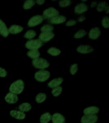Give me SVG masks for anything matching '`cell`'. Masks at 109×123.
I'll return each instance as SVG.
<instances>
[{"mask_svg": "<svg viewBox=\"0 0 109 123\" xmlns=\"http://www.w3.org/2000/svg\"><path fill=\"white\" fill-rule=\"evenodd\" d=\"M24 88H25L24 81L21 80H18L12 83L11 85L10 86L9 90L11 93L17 95L23 92Z\"/></svg>", "mask_w": 109, "mask_h": 123, "instance_id": "6da1fadb", "label": "cell"}, {"mask_svg": "<svg viewBox=\"0 0 109 123\" xmlns=\"http://www.w3.org/2000/svg\"><path fill=\"white\" fill-rule=\"evenodd\" d=\"M32 65L36 69L44 70V69L49 67L50 63L47 61V60L42 58H38L37 59L33 60Z\"/></svg>", "mask_w": 109, "mask_h": 123, "instance_id": "7a4b0ae2", "label": "cell"}, {"mask_svg": "<svg viewBox=\"0 0 109 123\" xmlns=\"http://www.w3.org/2000/svg\"><path fill=\"white\" fill-rule=\"evenodd\" d=\"M43 46V42L39 39H32L27 41L25 47L30 50H38Z\"/></svg>", "mask_w": 109, "mask_h": 123, "instance_id": "3957f363", "label": "cell"}, {"mask_svg": "<svg viewBox=\"0 0 109 123\" xmlns=\"http://www.w3.org/2000/svg\"><path fill=\"white\" fill-rule=\"evenodd\" d=\"M50 73L46 70H40L35 74L34 78L39 82H44L50 78Z\"/></svg>", "mask_w": 109, "mask_h": 123, "instance_id": "277c9868", "label": "cell"}, {"mask_svg": "<svg viewBox=\"0 0 109 123\" xmlns=\"http://www.w3.org/2000/svg\"><path fill=\"white\" fill-rule=\"evenodd\" d=\"M77 51L82 55L90 54L94 51V48L90 44H81L77 48Z\"/></svg>", "mask_w": 109, "mask_h": 123, "instance_id": "5b68a950", "label": "cell"}, {"mask_svg": "<svg viewBox=\"0 0 109 123\" xmlns=\"http://www.w3.org/2000/svg\"><path fill=\"white\" fill-rule=\"evenodd\" d=\"M102 30L100 27L95 26L93 27L89 31L88 37L90 40H96L100 38L102 35Z\"/></svg>", "mask_w": 109, "mask_h": 123, "instance_id": "8992f818", "label": "cell"}, {"mask_svg": "<svg viewBox=\"0 0 109 123\" xmlns=\"http://www.w3.org/2000/svg\"><path fill=\"white\" fill-rule=\"evenodd\" d=\"M59 15V12L53 7H50L43 12V18L45 19H52L53 17Z\"/></svg>", "mask_w": 109, "mask_h": 123, "instance_id": "52a82bcc", "label": "cell"}, {"mask_svg": "<svg viewBox=\"0 0 109 123\" xmlns=\"http://www.w3.org/2000/svg\"><path fill=\"white\" fill-rule=\"evenodd\" d=\"M89 6L85 3H80L75 6L74 12L77 15H83V13L88 11Z\"/></svg>", "mask_w": 109, "mask_h": 123, "instance_id": "ba28073f", "label": "cell"}, {"mask_svg": "<svg viewBox=\"0 0 109 123\" xmlns=\"http://www.w3.org/2000/svg\"><path fill=\"white\" fill-rule=\"evenodd\" d=\"M99 120L98 115H83L81 118V123H97Z\"/></svg>", "mask_w": 109, "mask_h": 123, "instance_id": "9c48e42d", "label": "cell"}, {"mask_svg": "<svg viewBox=\"0 0 109 123\" xmlns=\"http://www.w3.org/2000/svg\"><path fill=\"white\" fill-rule=\"evenodd\" d=\"M43 21H44V18L42 15H35L29 20L28 23V26L29 27H34L41 24Z\"/></svg>", "mask_w": 109, "mask_h": 123, "instance_id": "30bf717a", "label": "cell"}, {"mask_svg": "<svg viewBox=\"0 0 109 123\" xmlns=\"http://www.w3.org/2000/svg\"><path fill=\"white\" fill-rule=\"evenodd\" d=\"M100 108L97 106H89L85 108L83 113V115H98L100 113Z\"/></svg>", "mask_w": 109, "mask_h": 123, "instance_id": "8fae6325", "label": "cell"}, {"mask_svg": "<svg viewBox=\"0 0 109 123\" xmlns=\"http://www.w3.org/2000/svg\"><path fill=\"white\" fill-rule=\"evenodd\" d=\"M55 34L53 32H42L39 35V40L42 42H48L54 38Z\"/></svg>", "mask_w": 109, "mask_h": 123, "instance_id": "7c38bea8", "label": "cell"}, {"mask_svg": "<svg viewBox=\"0 0 109 123\" xmlns=\"http://www.w3.org/2000/svg\"><path fill=\"white\" fill-rule=\"evenodd\" d=\"M5 100L6 103L9 104H14L18 101V97L16 94L9 92L6 95Z\"/></svg>", "mask_w": 109, "mask_h": 123, "instance_id": "4fadbf2b", "label": "cell"}, {"mask_svg": "<svg viewBox=\"0 0 109 123\" xmlns=\"http://www.w3.org/2000/svg\"><path fill=\"white\" fill-rule=\"evenodd\" d=\"M10 115L17 120H23L26 118V114L19 110H11L10 111Z\"/></svg>", "mask_w": 109, "mask_h": 123, "instance_id": "5bb4252c", "label": "cell"}, {"mask_svg": "<svg viewBox=\"0 0 109 123\" xmlns=\"http://www.w3.org/2000/svg\"><path fill=\"white\" fill-rule=\"evenodd\" d=\"M51 120L53 123H64L65 121L64 116L59 113H54L52 115Z\"/></svg>", "mask_w": 109, "mask_h": 123, "instance_id": "9a60e30c", "label": "cell"}, {"mask_svg": "<svg viewBox=\"0 0 109 123\" xmlns=\"http://www.w3.org/2000/svg\"><path fill=\"white\" fill-rule=\"evenodd\" d=\"M66 21V17L63 15H58L52 18L50 20V23L52 25H59L65 23Z\"/></svg>", "mask_w": 109, "mask_h": 123, "instance_id": "2e32d148", "label": "cell"}, {"mask_svg": "<svg viewBox=\"0 0 109 123\" xmlns=\"http://www.w3.org/2000/svg\"><path fill=\"white\" fill-rule=\"evenodd\" d=\"M0 34L2 36L6 38L8 36L9 32H8V28L5 25V23L0 19Z\"/></svg>", "mask_w": 109, "mask_h": 123, "instance_id": "e0dca14e", "label": "cell"}, {"mask_svg": "<svg viewBox=\"0 0 109 123\" xmlns=\"http://www.w3.org/2000/svg\"><path fill=\"white\" fill-rule=\"evenodd\" d=\"M64 81V79L62 78H58L54 79L53 80L50 81V82L48 83V86L50 87V88H54L57 87V86H59L62 83V82Z\"/></svg>", "mask_w": 109, "mask_h": 123, "instance_id": "ac0fdd59", "label": "cell"}, {"mask_svg": "<svg viewBox=\"0 0 109 123\" xmlns=\"http://www.w3.org/2000/svg\"><path fill=\"white\" fill-rule=\"evenodd\" d=\"M23 27L19 25H12L10 26L9 28H8V32L11 34L15 35L18 34L19 33H21V31H23Z\"/></svg>", "mask_w": 109, "mask_h": 123, "instance_id": "d6986e66", "label": "cell"}, {"mask_svg": "<svg viewBox=\"0 0 109 123\" xmlns=\"http://www.w3.org/2000/svg\"><path fill=\"white\" fill-rule=\"evenodd\" d=\"M108 5V3L105 1H100L98 3V5L96 6V10L98 12L102 13V12H104L107 6Z\"/></svg>", "mask_w": 109, "mask_h": 123, "instance_id": "ffe728a7", "label": "cell"}, {"mask_svg": "<svg viewBox=\"0 0 109 123\" xmlns=\"http://www.w3.org/2000/svg\"><path fill=\"white\" fill-rule=\"evenodd\" d=\"M52 115L48 112L42 114L40 116V123H48L51 120Z\"/></svg>", "mask_w": 109, "mask_h": 123, "instance_id": "44dd1931", "label": "cell"}, {"mask_svg": "<svg viewBox=\"0 0 109 123\" xmlns=\"http://www.w3.org/2000/svg\"><path fill=\"white\" fill-rule=\"evenodd\" d=\"M40 55V52L38 51V50H30L28 53H27V56L30 58L35 60L39 58Z\"/></svg>", "mask_w": 109, "mask_h": 123, "instance_id": "7402d4cb", "label": "cell"}, {"mask_svg": "<svg viewBox=\"0 0 109 123\" xmlns=\"http://www.w3.org/2000/svg\"><path fill=\"white\" fill-rule=\"evenodd\" d=\"M19 111L22 112H26L29 111L32 109V105L28 103H24L19 106Z\"/></svg>", "mask_w": 109, "mask_h": 123, "instance_id": "603a6c76", "label": "cell"}, {"mask_svg": "<svg viewBox=\"0 0 109 123\" xmlns=\"http://www.w3.org/2000/svg\"><path fill=\"white\" fill-rule=\"evenodd\" d=\"M87 34V33L85 30L83 29H80L75 33L74 35V38L76 39H80V38H83L84 37H85Z\"/></svg>", "mask_w": 109, "mask_h": 123, "instance_id": "cb8c5ba5", "label": "cell"}, {"mask_svg": "<svg viewBox=\"0 0 109 123\" xmlns=\"http://www.w3.org/2000/svg\"><path fill=\"white\" fill-rule=\"evenodd\" d=\"M101 25L104 29H109V16L105 15L102 17L101 20Z\"/></svg>", "mask_w": 109, "mask_h": 123, "instance_id": "d4e9b609", "label": "cell"}, {"mask_svg": "<svg viewBox=\"0 0 109 123\" xmlns=\"http://www.w3.org/2000/svg\"><path fill=\"white\" fill-rule=\"evenodd\" d=\"M35 1L33 0H28L24 3L23 4V8L25 10H29L35 5Z\"/></svg>", "mask_w": 109, "mask_h": 123, "instance_id": "484cf974", "label": "cell"}, {"mask_svg": "<svg viewBox=\"0 0 109 123\" xmlns=\"http://www.w3.org/2000/svg\"><path fill=\"white\" fill-rule=\"evenodd\" d=\"M47 52H48V54H50V55L54 56L59 55L61 53V51L59 49H57L56 48H50Z\"/></svg>", "mask_w": 109, "mask_h": 123, "instance_id": "4316f807", "label": "cell"}, {"mask_svg": "<svg viewBox=\"0 0 109 123\" xmlns=\"http://www.w3.org/2000/svg\"><path fill=\"white\" fill-rule=\"evenodd\" d=\"M46 95L44 93H40L38 95H37L36 98H35V101L37 103H42L46 100Z\"/></svg>", "mask_w": 109, "mask_h": 123, "instance_id": "83f0119b", "label": "cell"}, {"mask_svg": "<svg viewBox=\"0 0 109 123\" xmlns=\"http://www.w3.org/2000/svg\"><path fill=\"white\" fill-rule=\"evenodd\" d=\"M36 36V32L34 30H28L24 35V37L27 39H31L32 40Z\"/></svg>", "mask_w": 109, "mask_h": 123, "instance_id": "f1b7e54d", "label": "cell"}, {"mask_svg": "<svg viewBox=\"0 0 109 123\" xmlns=\"http://www.w3.org/2000/svg\"><path fill=\"white\" fill-rule=\"evenodd\" d=\"M62 92V87L59 86L56 87V88H53L51 93L53 94V96H55V97H57V96H60Z\"/></svg>", "mask_w": 109, "mask_h": 123, "instance_id": "f546056e", "label": "cell"}, {"mask_svg": "<svg viewBox=\"0 0 109 123\" xmlns=\"http://www.w3.org/2000/svg\"><path fill=\"white\" fill-rule=\"evenodd\" d=\"M53 30V26L50 25H45L40 28V31L42 32H52V31Z\"/></svg>", "mask_w": 109, "mask_h": 123, "instance_id": "4dcf8cb0", "label": "cell"}, {"mask_svg": "<svg viewBox=\"0 0 109 123\" xmlns=\"http://www.w3.org/2000/svg\"><path fill=\"white\" fill-rule=\"evenodd\" d=\"M78 71V65L77 63H74L70 67V74L71 75H75Z\"/></svg>", "mask_w": 109, "mask_h": 123, "instance_id": "1f68e13d", "label": "cell"}, {"mask_svg": "<svg viewBox=\"0 0 109 123\" xmlns=\"http://www.w3.org/2000/svg\"><path fill=\"white\" fill-rule=\"evenodd\" d=\"M72 3V1L70 0H62L59 1V6L60 7L65 8L70 6Z\"/></svg>", "mask_w": 109, "mask_h": 123, "instance_id": "d6a6232c", "label": "cell"}, {"mask_svg": "<svg viewBox=\"0 0 109 123\" xmlns=\"http://www.w3.org/2000/svg\"><path fill=\"white\" fill-rule=\"evenodd\" d=\"M77 21L75 20V19H71V20H69L66 23L65 25L67 26H75V25H77Z\"/></svg>", "mask_w": 109, "mask_h": 123, "instance_id": "836d02e7", "label": "cell"}, {"mask_svg": "<svg viewBox=\"0 0 109 123\" xmlns=\"http://www.w3.org/2000/svg\"><path fill=\"white\" fill-rule=\"evenodd\" d=\"M7 76V71L5 69L0 67V77L1 78H5Z\"/></svg>", "mask_w": 109, "mask_h": 123, "instance_id": "e575fe53", "label": "cell"}, {"mask_svg": "<svg viewBox=\"0 0 109 123\" xmlns=\"http://www.w3.org/2000/svg\"><path fill=\"white\" fill-rule=\"evenodd\" d=\"M86 20V17L84 15H80L78 18V23H82L83 21Z\"/></svg>", "mask_w": 109, "mask_h": 123, "instance_id": "d590c367", "label": "cell"}, {"mask_svg": "<svg viewBox=\"0 0 109 123\" xmlns=\"http://www.w3.org/2000/svg\"><path fill=\"white\" fill-rule=\"evenodd\" d=\"M98 1H93L91 2V3L90 5V8H96L97 5H98Z\"/></svg>", "mask_w": 109, "mask_h": 123, "instance_id": "8d00e7d4", "label": "cell"}, {"mask_svg": "<svg viewBox=\"0 0 109 123\" xmlns=\"http://www.w3.org/2000/svg\"><path fill=\"white\" fill-rule=\"evenodd\" d=\"M37 4H38V5H42V4H44L45 3V1L44 0H37L35 1Z\"/></svg>", "mask_w": 109, "mask_h": 123, "instance_id": "74e56055", "label": "cell"}, {"mask_svg": "<svg viewBox=\"0 0 109 123\" xmlns=\"http://www.w3.org/2000/svg\"><path fill=\"white\" fill-rule=\"evenodd\" d=\"M104 12L106 13V14H109V4H108V5L107 6V7H106L105 10V11Z\"/></svg>", "mask_w": 109, "mask_h": 123, "instance_id": "f35d334b", "label": "cell"}]
</instances>
